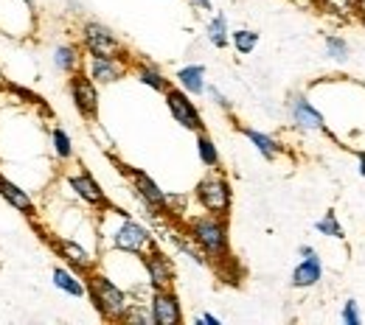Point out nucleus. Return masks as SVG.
I'll use <instances>...</instances> for the list:
<instances>
[{
  "label": "nucleus",
  "mask_w": 365,
  "mask_h": 325,
  "mask_svg": "<svg viewBox=\"0 0 365 325\" xmlns=\"http://www.w3.org/2000/svg\"><path fill=\"white\" fill-rule=\"evenodd\" d=\"M85 283H88V297H91L93 309L98 311V317L107 320V323H121L127 306L133 303L130 294H127L115 280L107 278V275L98 272V270L88 272V275H85Z\"/></svg>",
  "instance_id": "nucleus-2"
},
{
  "label": "nucleus",
  "mask_w": 365,
  "mask_h": 325,
  "mask_svg": "<svg viewBox=\"0 0 365 325\" xmlns=\"http://www.w3.org/2000/svg\"><path fill=\"white\" fill-rule=\"evenodd\" d=\"M110 244H113V250H118V252H127V255H143L146 250H152L158 241H155V235L149 228H143L140 222L135 219H130L127 213H121V222H118V228L110 233Z\"/></svg>",
  "instance_id": "nucleus-6"
},
{
  "label": "nucleus",
  "mask_w": 365,
  "mask_h": 325,
  "mask_svg": "<svg viewBox=\"0 0 365 325\" xmlns=\"http://www.w3.org/2000/svg\"><path fill=\"white\" fill-rule=\"evenodd\" d=\"M239 132L256 146V151H259L264 160H275V157L284 154V146H281L273 135H267V132H259V129H253V127H247V124H239Z\"/></svg>",
  "instance_id": "nucleus-21"
},
{
  "label": "nucleus",
  "mask_w": 365,
  "mask_h": 325,
  "mask_svg": "<svg viewBox=\"0 0 365 325\" xmlns=\"http://www.w3.org/2000/svg\"><path fill=\"white\" fill-rule=\"evenodd\" d=\"M185 233L202 250V255L208 258V264H225V261H230L228 216H214V213L191 216L185 222Z\"/></svg>",
  "instance_id": "nucleus-1"
},
{
  "label": "nucleus",
  "mask_w": 365,
  "mask_h": 325,
  "mask_svg": "<svg viewBox=\"0 0 365 325\" xmlns=\"http://www.w3.org/2000/svg\"><path fill=\"white\" fill-rule=\"evenodd\" d=\"M318 6L337 20H357L363 11V0H318Z\"/></svg>",
  "instance_id": "nucleus-23"
},
{
  "label": "nucleus",
  "mask_w": 365,
  "mask_h": 325,
  "mask_svg": "<svg viewBox=\"0 0 365 325\" xmlns=\"http://www.w3.org/2000/svg\"><path fill=\"white\" fill-rule=\"evenodd\" d=\"M230 46H233V50L239 56H247V53H253L259 48V31H253V28H236V31H230Z\"/></svg>",
  "instance_id": "nucleus-25"
},
{
  "label": "nucleus",
  "mask_w": 365,
  "mask_h": 325,
  "mask_svg": "<svg viewBox=\"0 0 365 325\" xmlns=\"http://www.w3.org/2000/svg\"><path fill=\"white\" fill-rule=\"evenodd\" d=\"M340 320L346 325H363L360 303H357V300H346V303H343V311H340Z\"/></svg>",
  "instance_id": "nucleus-30"
},
{
  "label": "nucleus",
  "mask_w": 365,
  "mask_h": 325,
  "mask_svg": "<svg viewBox=\"0 0 365 325\" xmlns=\"http://www.w3.org/2000/svg\"><path fill=\"white\" fill-rule=\"evenodd\" d=\"M197 9H202V11H214V3L211 0H191Z\"/></svg>",
  "instance_id": "nucleus-33"
},
{
  "label": "nucleus",
  "mask_w": 365,
  "mask_h": 325,
  "mask_svg": "<svg viewBox=\"0 0 365 325\" xmlns=\"http://www.w3.org/2000/svg\"><path fill=\"white\" fill-rule=\"evenodd\" d=\"M363 9H365V0H363Z\"/></svg>",
  "instance_id": "nucleus-37"
},
{
  "label": "nucleus",
  "mask_w": 365,
  "mask_h": 325,
  "mask_svg": "<svg viewBox=\"0 0 365 325\" xmlns=\"http://www.w3.org/2000/svg\"><path fill=\"white\" fill-rule=\"evenodd\" d=\"M357 160H360V174L365 177V151H357Z\"/></svg>",
  "instance_id": "nucleus-34"
},
{
  "label": "nucleus",
  "mask_w": 365,
  "mask_h": 325,
  "mask_svg": "<svg viewBox=\"0 0 365 325\" xmlns=\"http://www.w3.org/2000/svg\"><path fill=\"white\" fill-rule=\"evenodd\" d=\"M65 183L68 188L85 202V205H91L96 211H101V213H107V211H113L115 205L110 202V196H107V191L98 186V180L93 177L88 169H79V171H71L68 177H65Z\"/></svg>",
  "instance_id": "nucleus-11"
},
{
  "label": "nucleus",
  "mask_w": 365,
  "mask_h": 325,
  "mask_svg": "<svg viewBox=\"0 0 365 325\" xmlns=\"http://www.w3.org/2000/svg\"><path fill=\"white\" fill-rule=\"evenodd\" d=\"M79 46L88 56H127L118 34L98 20H85L79 26Z\"/></svg>",
  "instance_id": "nucleus-5"
},
{
  "label": "nucleus",
  "mask_w": 365,
  "mask_h": 325,
  "mask_svg": "<svg viewBox=\"0 0 365 325\" xmlns=\"http://www.w3.org/2000/svg\"><path fill=\"white\" fill-rule=\"evenodd\" d=\"M85 70L96 85H115L133 70V59L127 56H88Z\"/></svg>",
  "instance_id": "nucleus-12"
},
{
  "label": "nucleus",
  "mask_w": 365,
  "mask_h": 325,
  "mask_svg": "<svg viewBox=\"0 0 365 325\" xmlns=\"http://www.w3.org/2000/svg\"><path fill=\"white\" fill-rule=\"evenodd\" d=\"M0 199L9 205V208H14L17 213H23L26 219H34L37 216V202H34V196L26 191V188H20L14 180H9L3 171H0Z\"/></svg>",
  "instance_id": "nucleus-16"
},
{
  "label": "nucleus",
  "mask_w": 365,
  "mask_h": 325,
  "mask_svg": "<svg viewBox=\"0 0 365 325\" xmlns=\"http://www.w3.org/2000/svg\"><path fill=\"white\" fill-rule=\"evenodd\" d=\"M113 163L118 166V171L130 180V186L135 191V196L143 202V208L149 211V213H155V216H163V213H172V205H175V199L163 191V188L158 186L143 169H135V166H127V163H121V160H115L113 157Z\"/></svg>",
  "instance_id": "nucleus-4"
},
{
  "label": "nucleus",
  "mask_w": 365,
  "mask_h": 325,
  "mask_svg": "<svg viewBox=\"0 0 365 325\" xmlns=\"http://www.w3.org/2000/svg\"><path fill=\"white\" fill-rule=\"evenodd\" d=\"M197 157H200V163H202L205 169H220V166H222L220 149H217L214 138H211L205 129H202V132H197Z\"/></svg>",
  "instance_id": "nucleus-24"
},
{
  "label": "nucleus",
  "mask_w": 365,
  "mask_h": 325,
  "mask_svg": "<svg viewBox=\"0 0 365 325\" xmlns=\"http://www.w3.org/2000/svg\"><path fill=\"white\" fill-rule=\"evenodd\" d=\"M357 20L363 23V28H365V9H363V11H360V17H357Z\"/></svg>",
  "instance_id": "nucleus-36"
},
{
  "label": "nucleus",
  "mask_w": 365,
  "mask_h": 325,
  "mask_svg": "<svg viewBox=\"0 0 365 325\" xmlns=\"http://www.w3.org/2000/svg\"><path fill=\"white\" fill-rule=\"evenodd\" d=\"M197 323H200V325H222V320H220V317H214V314H208V311H205V314H200V317H197Z\"/></svg>",
  "instance_id": "nucleus-32"
},
{
  "label": "nucleus",
  "mask_w": 365,
  "mask_h": 325,
  "mask_svg": "<svg viewBox=\"0 0 365 325\" xmlns=\"http://www.w3.org/2000/svg\"><path fill=\"white\" fill-rule=\"evenodd\" d=\"M51 146H53V154H56L62 163L73 160V140H71V135H68L62 127H53V129H51Z\"/></svg>",
  "instance_id": "nucleus-26"
},
{
  "label": "nucleus",
  "mask_w": 365,
  "mask_h": 325,
  "mask_svg": "<svg viewBox=\"0 0 365 325\" xmlns=\"http://www.w3.org/2000/svg\"><path fill=\"white\" fill-rule=\"evenodd\" d=\"M149 311L155 325H182V303L175 289H158L149 294Z\"/></svg>",
  "instance_id": "nucleus-14"
},
{
  "label": "nucleus",
  "mask_w": 365,
  "mask_h": 325,
  "mask_svg": "<svg viewBox=\"0 0 365 325\" xmlns=\"http://www.w3.org/2000/svg\"><path fill=\"white\" fill-rule=\"evenodd\" d=\"M323 46H326V53H329L331 59H337V62H346L349 53H351V46H349L343 37H337V34H326V37H323Z\"/></svg>",
  "instance_id": "nucleus-28"
},
{
  "label": "nucleus",
  "mask_w": 365,
  "mask_h": 325,
  "mask_svg": "<svg viewBox=\"0 0 365 325\" xmlns=\"http://www.w3.org/2000/svg\"><path fill=\"white\" fill-rule=\"evenodd\" d=\"M68 93H71V101H73V110L85 121L96 124V118H98V85L88 76L85 68L68 76Z\"/></svg>",
  "instance_id": "nucleus-8"
},
{
  "label": "nucleus",
  "mask_w": 365,
  "mask_h": 325,
  "mask_svg": "<svg viewBox=\"0 0 365 325\" xmlns=\"http://www.w3.org/2000/svg\"><path fill=\"white\" fill-rule=\"evenodd\" d=\"M43 233V241H46L48 247L62 258V264L65 267H71L73 272H79L82 278L96 270V258H93L91 250H85L79 241H73V238H65V235H51V233L40 230Z\"/></svg>",
  "instance_id": "nucleus-7"
},
{
  "label": "nucleus",
  "mask_w": 365,
  "mask_h": 325,
  "mask_svg": "<svg viewBox=\"0 0 365 325\" xmlns=\"http://www.w3.org/2000/svg\"><path fill=\"white\" fill-rule=\"evenodd\" d=\"M51 280H53V286H56L59 292H65V294H71V297H85V294H88L85 278H82L79 272H73L71 267H53Z\"/></svg>",
  "instance_id": "nucleus-20"
},
{
  "label": "nucleus",
  "mask_w": 365,
  "mask_h": 325,
  "mask_svg": "<svg viewBox=\"0 0 365 325\" xmlns=\"http://www.w3.org/2000/svg\"><path fill=\"white\" fill-rule=\"evenodd\" d=\"M140 264H143V272H146L149 292H158V289H175V278H178L175 261H172V255L163 252L158 244L140 255Z\"/></svg>",
  "instance_id": "nucleus-9"
},
{
  "label": "nucleus",
  "mask_w": 365,
  "mask_h": 325,
  "mask_svg": "<svg viewBox=\"0 0 365 325\" xmlns=\"http://www.w3.org/2000/svg\"><path fill=\"white\" fill-rule=\"evenodd\" d=\"M133 73H135V79L143 85V87H149V90H155V93H166L169 87H172V79L158 68V65H152V62H133Z\"/></svg>",
  "instance_id": "nucleus-19"
},
{
  "label": "nucleus",
  "mask_w": 365,
  "mask_h": 325,
  "mask_svg": "<svg viewBox=\"0 0 365 325\" xmlns=\"http://www.w3.org/2000/svg\"><path fill=\"white\" fill-rule=\"evenodd\" d=\"M180 90H185V93L191 95H202L205 93V87H208V79H205V65H185V68H180L178 73H175V79H172Z\"/></svg>",
  "instance_id": "nucleus-18"
},
{
  "label": "nucleus",
  "mask_w": 365,
  "mask_h": 325,
  "mask_svg": "<svg viewBox=\"0 0 365 325\" xmlns=\"http://www.w3.org/2000/svg\"><path fill=\"white\" fill-rule=\"evenodd\" d=\"M315 230H318L320 235H326V238H337V241H343V238H346V230H343V225H340V219H337V213H334V211L323 213V219L315 222Z\"/></svg>",
  "instance_id": "nucleus-27"
},
{
  "label": "nucleus",
  "mask_w": 365,
  "mask_h": 325,
  "mask_svg": "<svg viewBox=\"0 0 365 325\" xmlns=\"http://www.w3.org/2000/svg\"><path fill=\"white\" fill-rule=\"evenodd\" d=\"M287 112L292 118V124L301 132H329L326 118L312 107V101L304 93H289L287 95Z\"/></svg>",
  "instance_id": "nucleus-13"
},
{
  "label": "nucleus",
  "mask_w": 365,
  "mask_h": 325,
  "mask_svg": "<svg viewBox=\"0 0 365 325\" xmlns=\"http://www.w3.org/2000/svg\"><path fill=\"white\" fill-rule=\"evenodd\" d=\"M205 95H208V98H211V101H214V104H217V107H220V110H222V112H233V104H230L228 101V95L222 93V90H220V87H214V85H208V87H205Z\"/></svg>",
  "instance_id": "nucleus-31"
},
{
  "label": "nucleus",
  "mask_w": 365,
  "mask_h": 325,
  "mask_svg": "<svg viewBox=\"0 0 365 325\" xmlns=\"http://www.w3.org/2000/svg\"><path fill=\"white\" fill-rule=\"evenodd\" d=\"M194 199L205 213L230 216L233 211V188L220 169H208V174L194 186Z\"/></svg>",
  "instance_id": "nucleus-3"
},
{
  "label": "nucleus",
  "mask_w": 365,
  "mask_h": 325,
  "mask_svg": "<svg viewBox=\"0 0 365 325\" xmlns=\"http://www.w3.org/2000/svg\"><path fill=\"white\" fill-rule=\"evenodd\" d=\"M82 53L85 50H82L79 43H59V46L53 48V68L59 73L71 76V73H76V70L85 68V56Z\"/></svg>",
  "instance_id": "nucleus-17"
},
{
  "label": "nucleus",
  "mask_w": 365,
  "mask_h": 325,
  "mask_svg": "<svg viewBox=\"0 0 365 325\" xmlns=\"http://www.w3.org/2000/svg\"><path fill=\"white\" fill-rule=\"evenodd\" d=\"M163 98H166V107H169L175 124H180L182 129H188V132H202L205 129V121H202L200 107L191 101V95L185 93V90H180L178 85H172L163 93Z\"/></svg>",
  "instance_id": "nucleus-10"
},
{
  "label": "nucleus",
  "mask_w": 365,
  "mask_h": 325,
  "mask_svg": "<svg viewBox=\"0 0 365 325\" xmlns=\"http://www.w3.org/2000/svg\"><path fill=\"white\" fill-rule=\"evenodd\" d=\"M298 255H301V264L292 270V289H312L318 286L320 278H323V264H320V255L315 247L304 244L298 247Z\"/></svg>",
  "instance_id": "nucleus-15"
},
{
  "label": "nucleus",
  "mask_w": 365,
  "mask_h": 325,
  "mask_svg": "<svg viewBox=\"0 0 365 325\" xmlns=\"http://www.w3.org/2000/svg\"><path fill=\"white\" fill-rule=\"evenodd\" d=\"M121 323L155 325V323H152V311H149V303H146V306H143V303H130V306H127V311H124V317H121Z\"/></svg>",
  "instance_id": "nucleus-29"
},
{
  "label": "nucleus",
  "mask_w": 365,
  "mask_h": 325,
  "mask_svg": "<svg viewBox=\"0 0 365 325\" xmlns=\"http://www.w3.org/2000/svg\"><path fill=\"white\" fill-rule=\"evenodd\" d=\"M23 3H26V6L31 9V11H37V0H23Z\"/></svg>",
  "instance_id": "nucleus-35"
},
{
  "label": "nucleus",
  "mask_w": 365,
  "mask_h": 325,
  "mask_svg": "<svg viewBox=\"0 0 365 325\" xmlns=\"http://www.w3.org/2000/svg\"><path fill=\"white\" fill-rule=\"evenodd\" d=\"M205 37H208L211 46L220 48V50L230 46V26H228V14H225V11H217V14L208 20Z\"/></svg>",
  "instance_id": "nucleus-22"
}]
</instances>
